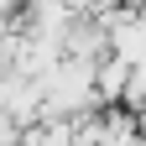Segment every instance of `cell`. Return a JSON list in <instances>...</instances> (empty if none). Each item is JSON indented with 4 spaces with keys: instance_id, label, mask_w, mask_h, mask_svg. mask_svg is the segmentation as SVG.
<instances>
[{
    "instance_id": "6da1fadb",
    "label": "cell",
    "mask_w": 146,
    "mask_h": 146,
    "mask_svg": "<svg viewBox=\"0 0 146 146\" xmlns=\"http://www.w3.org/2000/svg\"><path fill=\"white\" fill-rule=\"evenodd\" d=\"M125 78H131V68H125L120 58H99L94 63V104H120Z\"/></svg>"
}]
</instances>
